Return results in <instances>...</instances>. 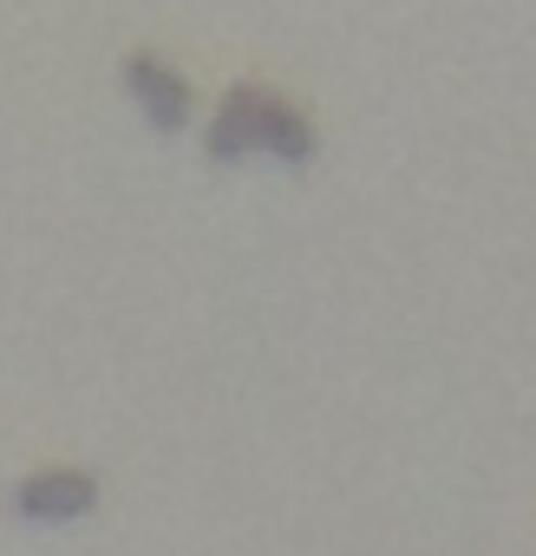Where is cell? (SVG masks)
<instances>
[{"label": "cell", "instance_id": "6da1fadb", "mask_svg": "<svg viewBox=\"0 0 536 556\" xmlns=\"http://www.w3.org/2000/svg\"><path fill=\"white\" fill-rule=\"evenodd\" d=\"M14 510L27 523H79L86 510H99V478L79 465H40L14 484Z\"/></svg>", "mask_w": 536, "mask_h": 556}, {"label": "cell", "instance_id": "7a4b0ae2", "mask_svg": "<svg viewBox=\"0 0 536 556\" xmlns=\"http://www.w3.org/2000/svg\"><path fill=\"white\" fill-rule=\"evenodd\" d=\"M125 92L138 99V112H144V125H157V131H183L190 125V79L177 73V66H164L157 53H131L125 60Z\"/></svg>", "mask_w": 536, "mask_h": 556}, {"label": "cell", "instance_id": "3957f363", "mask_svg": "<svg viewBox=\"0 0 536 556\" xmlns=\"http://www.w3.org/2000/svg\"><path fill=\"white\" fill-rule=\"evenodd\" d=\"M261 86H229L222 92V105H216V118H209V131H203V144H209V157L216 164H242L248 151H255V131H261Z\"/></svg>", "mask_w": 536, "mask_h": 556}, {"label": "cell", "instance_id": "277c9868", "mask_svg": "<svg viewBox=\"0 0 536 556\" xmlns=\"http://www.w3.org/2000/svg\"><path fill=\"white\" fill-rule=\"evenodd\" d=\"M255 151H268L276 164H289V170H302L308 157H315V125L289 105V99H276L268 92L261 99V131H255Z\"/></svg>", "mask_w": 536, "mask_h": 556}]
</instances>
